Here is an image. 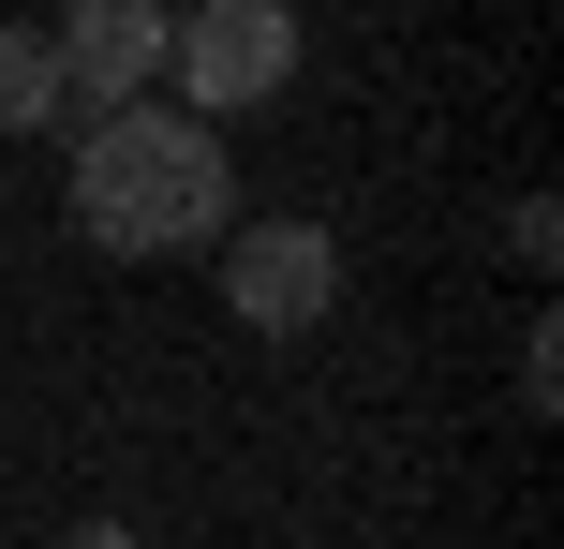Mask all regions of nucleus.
<instances>
[{
  "instance_id": "obj_4",
  "label": "nucleus",
  "mask_w": 564,
  "mask_h": 549,
  "mask_svg": "<svg viewBox=\"0 0 564 549\" xmlns=\"http://www.w3.org/2000/svg\"><path fill=\"white\" fill-rule=\"evenodd\" d=\"M45 59H59V105H75V134H89V119L149 105V75H164V15H149V0H75V15L45 30Z\"/></svg>"
},
{
  "instance_id": "obj_1",
  "label": "nucleus",
  "mask_w": 564,
  "mask_h": 549,
  "mask_svg": "<svg viewBox=\"0 0 564 549\" xmlns=\"http://www.w3.org/2000/svg\"><path fill=\"white\" fill-rule=\"evenodd\" d=\"M224 223H238V164H224L208 119L119 105V119L75 134V238L89 253L149 267V253H194V238H224Z\"/></svg>"
},
{
  "instance_id": "obj_5",
  "label": "nucleus",
  "mask_w": 564,
  "mask_h": 549,
  "mask_svg": "<svg viewBox=\"0 0 564 549\" xmlns=\"http://www.w3.org/2000/svg\"><path fill=\"white\" fill-rule=\"evenodd\" d=\"M45 119H75V105H59L45 30H0V134H45Z\"/></svg>"
},
{
  "instance_id": "obj_2",
  "label": "nucleus",
  "mask_w": 564,
  "mask_h": 549,
  "mask_svg": "<svg viewBox=\"0 0 564 549\" xmlns=\"http://www.w3.org/2000/svg\"><path fill=\"white\" fill-rule=\"evenodd\" d=\"M164 75H178V119L224 134L238 105H268L297 75V15L282 0H208V15H164Z\"/></svg>"
},
{
  "instance_id": "obj_3",
  "label": "nucleus",
  "mask_w": 564,
  "mask_h": 549,
  "mask_svg": "<svg viewBox=\"0 0 564 549\" xmlns=\"http://www.w3.org/2000/svg\"><path fill=\"white\" fill-rule=\"evenodd\" d=\"M327 297H341V238H327V223L282 208V223H238V238H224V312L253 327V342H312Z\"/></svg>"
},
{
  "instance_id": "obj_6",
  "label": "nucleus",
  "mask_w": 564,
  "mask_h": 549,
  "mask_svg": "<svg viewBox=\"0 0 564 549\" xmlns=\"http://www.w3.org/2000/svg\"><path fill=\"white\" fill-rule=\"evenodd\" d=\"M59 549H149L134 520H75V535H59Z\"/></svg>"
}]
</instances>
